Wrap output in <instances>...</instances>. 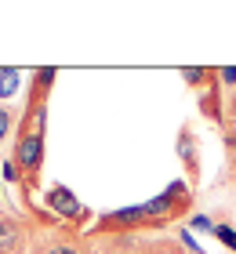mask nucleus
Instances as JSON below:
<instances>
[{
    "label": "nucleus",
    "instance_id": "7",
    "mask_svg": "<svg viewBox=\"0 0 236 254\" xmlns=\"http://www.w3.org/2000/svg\"><path fill=\"white\" fill-rule=\"evenodd\" d=\"M178 153H185L189 167H196V153H193V138H189V134H182V142H178Z\"/></svg>",
    "mask_w": 236,
    "mask_h": 254
},
{
    "label": "nucleus",
    "instance_id": "3",
    "mask_svg": "<svg viewBox=\"0 0 236 254\" xmlns=\"http://www.w3.org/2000/svg\"><path fill=\"white\" fill-rule=\"evenodd\" d=\"M18 240H22V229L15 218L0 214V254H15L18 251Z\"/></svg>",
    "mask_w": 236,
    "mask_h": 254
},
{
    "label": "nucleus",
    "instance_id": "4",
    "mask_svg": "<svg viewBox=\"0 0 236 254\" xmlns=\"http://www.w3.org/2000/svg\"><path fill=\"white\" fill-rule=\"evenodd\" d=\"M18 91V69H0V98Z\"/></svg>",
    "mask_w": 236,
    "mask_h": 254
},
{
    "label": "nucleus",
    "instance_id": "6",
    "mask_svg": "<svg viewBox=\"0 0 236 254\" xmlns=\"http://www.w3.org/2000/svg\"><path fill=\"white\" fill-rule=\"evenodd\" d=\"M11 127H15V109H11V106H0V142L7 138Z\"/></svg>",
    "mask_w": 236,
    "mask_h": 254
},
{
    "label": "nucleus",
    "instance_id": "5",
    "mask_svg": "<svg viewBox=\"0 0 236 254\" xmlns=\"http://www.w3.org/2000/svg\"><path fill=\"white\" fill-rule=\"evenodd\" d=\"M182 80H189L193 87H200L204 80H215V73H211V69H182Z\"/></svg>",
    "mask_w": 236,
    "mask_h": 254
},
{
    "label": "nucleus",
    "instance_id": "9",
    "mask_svg": "<svg viewBox=\"0 0 236 254\" xmlns=\"http://www.w3.org/2000/svg\"><path fill=\"white\" fill-rule=\"evenodd\" d=\"M47 254H84V251H80L77 244H55V247L47 251Z\"/></svg>",
    "mask_w": 236,
    "mask_h": 254
},
{
    "label": "nucleus",
    "instance_id": "1",
    "mask_svg": "<svg viewBox=\"0 0 236 254\" xmlns=\"http://www.w3.org/2000/svg\"><path fill=\"white\" fill-rule=\"evenodd\" d=\"M15 164L22 171V178L33 182L40 175V164H44V131H26L15 145Z\"/></svg>",
    "mask_w": 236,
    "mask_h": 254
},
{
    "label": "nucleus",
    "instance_id": "10",
    "mask_svg": "<svg viewBox=\"0 0 236 254\" xmlns=\"http://www.w3.org/2000/svg\"><path fill=\"white\" fill-rule=\"evenodd\" d=\"M215 233H218L222 240H226V244H229L233 251H236V233H229V225H215Z\"/></svg>",
    "mask_w": 236,
    "mask_h": 254
},
{
    "label": "nucleus",
    "instance_id": "8",
    "mask_svg": "<svg viewBox=\"0 0 236 254\" xmlns=\"http://www.w3.org/2000/svg\"><path fill=\"white\" fill-rule=\"evenodd\" d=\"M4 178H7V182H22V171H18L15 160H7V164H4Z\"/></svg>",
    "mask_w": 236,
    "mask_h": 254
},
{
    "label": "nucleus",
    "instance_id": "11",
    "mask_svg": "<svg viewBox=\"0 0 236 254\" xmlns=\"http://www.w3.org/2000/svg\"><path fill=\"white\" fill-rule=\"evenodd\" d=\"M215 76H218V80H226V84H236V69H218Z\"/></svg>",
    "mask_w": 236,
    "mask_h": 254
},
{
    "label": "nucleus",
    "instance_id": "2",
    "mask_svg": "<svg viewBox=\"0 0 236 254\" xmlns=\"http://www.w3.org/2000/svg\"><path fill=\"white\" fill-rule=\"evenodd\" d=\"M47 203H51L58 214H66L69 222H84V218H87V211L77 203V196L69 192V189H62V186H55L51 192H47Z\"/></svg>",
    "mask_w": 236,
    "mask_h": 254
}]
</instances>
